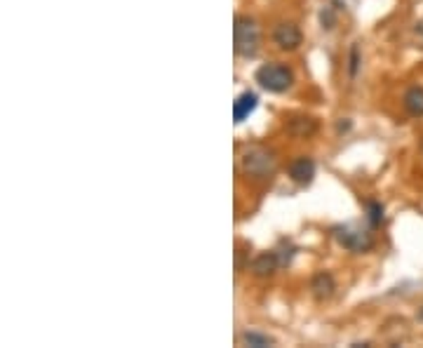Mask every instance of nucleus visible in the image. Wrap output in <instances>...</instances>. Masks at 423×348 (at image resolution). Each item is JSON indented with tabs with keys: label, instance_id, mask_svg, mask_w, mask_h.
I'll return each mask as SVG.
<instances>
[{
	"label": "nucleus",
	"instance_id": "obj_4",
	"mask_svg": "<svg viewBox=\"0 0 423 348\" xmlns=\"http://www.w3.org/2000/svg\"><path fill=\"white\" fill-rule=\"evenodd\" d=\"M334 240H337L344 250L353 252V254L369 252L372 247H374V235L362 226H353V223L334 228Z\"/></svg>",
	"mask_w": 423,
	"mask_h": 348
},
{
	"label": "nucleus",
	"instance_id": "obj_9",
	"mask_svg": "<svg viewBox=\"0 0 423 348\" xmlns=\"http://www.w3.org/2000/svg\"><path fill=\"white\" fill-rule=\"evenodd\" d=\"M287 132L292 136H298V139H306V136H313L317 132V120L315 118L296 116L287 122Z\"/></svg>",
	"mask_w": 423,
	"mask_h": 348
},
{
	"label": "nucleus",
	"instance_id": "obj_3",
	"mask_svg": "<svg viewBox=\"0 0 423 348\" xmlns=\"http://www.w3.org/2000/svg\"><path fill=\"white\" fill-rule=\"evenodd\" d=\"M257 83L264 87L266 92H273V95H282L287 92L292 85H294V73L287 64H280V61H271V64H264L257 68Z\"/></svg>",
	"mask_w": 423,
	"mask_h": 348
},
{
	"label": "nucleus",
	"instance_id": "obj_12",
	"mask_svg": "<svg viewBox=\"0 0 423 348\" xmlns=\"http://www.w3.org/2000/svg\"><path fill=\"white\" fill-rule=\"evenodd\" d=\"M242 344L254 346V348H264V346H273L276 341H273L269 334H261V332H254V329H250V332L242 334Z\"/></svg>",
	"mask_w": 423,
	"mask_h": 348
},
{
	"label": "nucleus",
	"instance_id": "obj_1",
	"mask_svg": "<svg viewBox=\"0 0 423 348\" xmlns=\"http://www.w3.org/2000/svg\"><path fill=\"white\" fill-rule=\"evenodd\" d=\"M240 167L247 177L252 179H269L278 167V158L276 153L269 151L266 146H259V144H252V146H245L240 153Z\"/></svg>",
	"mask_w": 423,
	"mask_h": 348
},
{
	"label": "nucleus",
	"instance_id": "obj_5",
	"mask_svg": "<svg viewBox=\"0 0 423 348\" xmlns=\"http://www.w3.org/2000/svg\"><path fill=\"white\" fill-rule=\"evenodd\" d=\"M301 40H303L301 29L292 22H282L273 29V42H276L282 52H292V49H296L298 45H301Z\"/></svg>",
	"mask_w": 423,
	"mask_h": 348
},
{
	"label": "nucleus",
	"instance_id": "obj_11",
	"mask_svg": "<svg viewBox=\"0 0 423 348\" xmlns=\"http://www.w3.org/2000/svg\"><path fill=\"white\" fill-rule=\"evenodd\" d=\"M257 104H259V97L254 95V92H242V95L235 99V104H233V118H235V122H242V120H245V118L250 116L254 109H257Z\"/></svg>",
	"mask_w": 423,
	"mask_h": 348
},
{
	"label": "nucleus",
	"instance_id": "obj_7",
	"mask_svg": "<svg viewBox=\"0 0 423 348\" xmlns=\"http://www.w3.org/2000/svg\"><path fill=\"white\" fill-rule=\"evenodd\" d=\"M334 290H337V280H334V276H332V273H327V271L317 273L313 280H310V292H313V296L317 301L332 299Z\"/></svg>",
	"mask_w": 423,
	"mask_h": 348
},
{
	"label": "nucleus",
	"instance_id": "obj_14",
	"mask_svg": "<svg viewBox=\"0 0 423 348\" xmlns=\"http://www.w3.org/2000/svg\"><path fill=\"white\" fill-rule=\"evenodd\" d=\"M358 68H360V49H358V45H353L351 54H348V73H351V76H358Z\"/></svg>",
	"mask_w": 423,
	"mask_h": 348
},
{
	"label": "nucleus",
	"instance_id": "obj_10",
	"mask_svg": "<svg viewBox=\"0 0 423 348\" xmlns=\"http://www.w3.org/2000/svg\"><path fill=\"white\" fill-rule=\"evenodd\" d=\"M402 104H404V111L414 118H423V87L421 85H414L404 92L402 97Z\"/></svg>",
	"mask_w": 423,
	"mask_h": 348
},
{
	"label": "nucleus",
	"instance_id": "obj_6",
	"mask_svg": "<svg viewBox=\"0 0 423 348\" xmlns=\"http://www.w3.org/2000/svg\"><path fill=\"white\" fill-rule=\"evenodd\" d=\"M315 177V163L306 155H301V158H296L294 163L289 165V179L298 186H308L313 182Z\"/></svg>",
	"mask_w": 423,
	"mask_h": 348
},
{
	"label": "nucleus",
	"instance_id": "obj_2",
	"mask_svg": "<svg viewBox=\"0 0 423 348\" xmlns=\"http://www.w3.org/2000/svg\"><path fill=\"white\" fill-rule=\"evenodd\" d=\"M233 42H235V54L250 59L259 52L261 45V29L259 24L247 15H238L233 24Z\"/></svg>",
	"mask_w": 423,
	"mask_h": 348
},
{
	"label": "nucleus",
	"instance_id": "obj_8",
	"mask_svg": "<svg viewBox=\"0 0 423 348\" xmlns=\"http://www.w3.org/2000/svg\"><path fill=\"white\" fill-rule=\"evenodd\" d=\"M278 266H280L278 254L276 252H264V254H259V257L252 261V273L257 278H269V276H273V273L278 271Z\"/></svg>",
	"mask_w": 423,
	"mask_h": 348
},
{
	"label": "nucleus",
	"instance_id": "obj_16",
	"mask_svg": "<svg viewBox=\"0 0 423 348\" xmlns=\"http://www.w3.org/2000/svg\"><path fill=\"white\" fill-rule=\"evenodd\" d=\"M421 153H423V141H421Z\"/></svg>",
	"mask_w": 423,
	"mask_h": 348
},
{
	"label": "nucleus",
	"instance_id": "obj_13",
	"mask_svg": "<svg viewBox=\"0 0 423 348\" xmlns=\"http://www.w3.org/2000/svg\"><path fill=\"white\" fill-rule=\"evenodd\" d=\"M367 219H369L372 226H378V223L383 221V205L376 200L367 203Z\"/></svg>",
	"mask_w": 423,
	"mask_h": 348
},
{
	"label": "nucleus",
	"instance_id": "obj_15",
	"mask_svg": "<svg viewBox=\"0 0 423 348\" xmlns=\"http://www.w3.org/2000/svg\"><path fill=\"white\" fill-rule=\"evenodd\" d=\"M334 22H337V19H334V15H332V12H329V8H327V10H322V24H325V29H332V26H334Z\"/></svg>",
	"mask_w": 423,
	"mask_h": 348
}]
</instances>
